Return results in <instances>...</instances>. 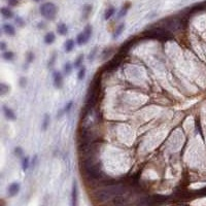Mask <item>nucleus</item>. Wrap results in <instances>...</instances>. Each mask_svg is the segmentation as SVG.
I'll list each match as a JSON object with an SVG mask.
<instances>
[{
    "mask_svg": "<svg viewBox=\"0 0 206 206\" xmlns=\"http://www.w3.org/2000/svg\"><path fill=\"white\" fill-rule=\"evenodd\" d=\"M125 188L123 185H109L104 189L98 191L96 193V198L100 202H104V201L110 200L112 198H115L117 196H121L124 193Z\"/></svg>",
    "mask_w": 206,
    "mask_h": 206,
    "instance_id": "nucleus-1",
    "label": "nucleus"
},
{
    "mask_svg": "<svg viewBox=\"0 0 206 206\" xmlns=\"http://www.w3.org/2000/svg\"><path fill=\"white\" fill-rule=\"evenodd\" d=\"M82 168H84L85 172L87 173L88 176L94 179H99L102 176V171L101 168L99 167V165L97 163H95L91 158L88 160H85L82 163Z\"/></svg>",
    "mask_w": 206,
    "mask_h": 206,
    "instance_id": "nucleus-2",
    "label": "nucleus"
},
{
    "mask_svg": "<svg viewBox=\"0 0 206 206\" xmlns=\"http://www.w3.org/2000/svg\"><path fill=\"white\" fill-rule=\"evenodd\" d=\"M40 14L47 20H54L57 14V6L53 2H46L40 6Z\"/></svg>",
    "mask_w": 206,
    "mask_h": 206,
    "instance_id": "nucleus-3",
    "label": "nucleus"
},
{
    "mask_svg": "<svg viewBox=\"0 0 206 206\" xmlns=\"http://www.w3.org/2000/svg\"><path fill=\"white\" fill-rule=\"evenodd\" d=\"M91 35H92V27L90 26V25H87L84 31H82V33H79V35H77V38H76L77 44H79V46H82V44H85L88 41V40L90 39Z\"/></svg>",
    "mask_w": 206,
    "mask_h": 206,
    "instance_id": "nucleus-4",
    "label": "nucleus"
},
{
    "mask_svg": "<svg viewBox=\"0 0 206 206\" xmlns=\"http://www.w3.org/2000/svg\"><path fill=\"white\" fill-rule=\"evenodd\" d=\"M20 191V185L18 182H12L11 185L8 187V195L11 197L16 196Z\"/></svg>",
    "mask_w": 206,
    "mask_h": 206,
    "instance_id": "nucleus-5",
    "label": "nucleus"
},
{
    "mask_svg": "<svg viewBox=\"0 0 206 206\" xmlns=\"http://www.w3.org/2000/svg\"><path fill=\"white\" fill-rule=\"evenodd\" d=\"M2 108H3V114H4V115H5V117L7 120H11V121L16 120V114H14V112L12 111L11 108L5 106V105H4Z\"/></svg>",
    "mask_w": 206,
    "mask_h": 206,
    "instance_id": "nucleus-6",
    "label": "nucleus"
},
{
    "mask_svg": "<svg viewBox=\"0 0 206 206\" xmlns=\"http://www.w3.org/2000/svg\"><path fill=\"white\" fill-rule=\"evenodd\" d=\"M54 84L56 88H61L62 84H63V76L60 72L56 71L54 73Z\"/></svg>",
    "mask_w": 206,
    "mask_h": 206,
    "instance_id": "nucleus-7",
    "label": "nucleus"
},
{
    "mask_svg": "<svg viewBox=\"0 0 206 206\" xmlns=\"http://www.w3.org/2000/svg\"><path fill=\"white\" fill-rule=\"evenodd\" d=\"M72 206H77V185L75 182L72 185Z\"/></svg>",
    "mask_w": 206,
    "mask_h": 206,
    "instance_id": "nucleus-8",
    "label": "nucleus"
},
{
    "mask_svg": "<svg viewBox=\"0 0 206 206\" xmlns=\"http://www.w3.org/2000/svg\"><path fill=\"white\" fill-rule=\"evenodd\" d=\"M3 31L7 35H14V27L11 24H4L3 25Z\"/></svg>",
    "mask_w": 206,
    "mask_h": 206,
    "instance_id": "nucleus-9",
    "label": "nucleus"
},
{
    "mask_svg": "<svg viewBox=\"0 0 206 206\" xmlns=\"http://www.w3.org/2000/svg\"><path fill=\"white\" fill-rule=\"evenodd\" d=\"M57 31L60 35H65V34H67V32H68V28H67V26L65 24L60 23L57 27Z\"/></svg>",
    "mask_w": 206,
    "mask_h": 206,
    "instance_id": "nucleus-10",
    "label": "nucleus"
},
{
    "mask_svg": "<svg viewBox=\"0 0 206 206\" xmlns=\"http://www.w3.org/2000/svg\"><path fill=\"white\" fill-rule=\"evenodd\" d=\"M1 14H2V16L4 18H6V19H11V18H12V16H14L12 11L8 8V7H2Z\"/></svg>",
    "mask_w": 206,
    "mask_h": 206,
    "instance_id": "nucleus-11",
    "label": "nucleus"
},
{
    "mask_svg": "<svg viewBox=\"0 0 206 206\" xmlns=\"http://www.w3.org/2000/svg\"><path fill=\"white\" fill-rule=\"evenodd\" d=\"M55 38H56V36H55V34L53 33V32H49L46 36H44V42L47 44H51L53 42L55 41Z\"/></svg>",
    "mask_w": 206,
    "mask_h": 206,
    "instance_id": "nucleus-12",
    "label": "nucleus"
},
{
    "mask_svg": "<svg viewBox=\"0 0 206 206\" xmlns=\"http://www.w3.org/2000/svg\"><path fill=\"white\" fill-rule=\"evenodd\" d=\"M74 47V40L72 39H68L66 42H65V51L66 52H71Z\"/></svg>",
    "mask_w": 206,
    "mask_h": 206,
    "instance_id": "nucleus-13",
    "label": "nucleus"
},
{
    "mask_svg": "<svg viewBox=\"0 0 206 206\" xmlns=\"http://www.w3.org/2000/svg\"><path fill=\"white\" fill-rule=\"evenodd\" d=\"M114 12H115V8H114V7H109V8H107L106 11H105V14H104V19L105 20L110 19V18H111L114 14Z\"/></svg>",
    "mask_w": 206,
    "mask_h": 206,
    "instance_id": "nucleus-14",
    "label": "nucleus"
},
{
    "mask_svg": "<svg viewBox=\"0 0 206 206\" xmlns=\"http://www.w3.org/2000/svg\"><path fill=\"white\" fill-rule=\"evenodd\" d=\"M49 125H50V115L49 114H46V115H44L43 122H42V129L47 130V127H49Z\"/></svg>",
    "mask_w": 206,
    "mask_h": 206,
    "instance_id": "nucleus-15",
    "label": "nucleus"
},
{
    "mask_svg": "<svg viewBox=\"0 0 206 206\" xmlns=\"http://www.w3.org/2000/svg\"><path fill=\"white\" fill-rule=\"evenodd\" d=\"M29 167V158L28 157H25L22 160V168H23L24 171H26Z\"/></svg>",
    "mask_w": 206,
    "mask_h": 206,
    "instance_id": "nucleus-16",
    "label": "nucleus"
},
{
    "mask_svg": "<svg viewBox=\"0 0 206 206\" xmlns=\"http://www.w3.org/2000/svg\"><path fill=\"white\" fill-rule=\"evenodd\" d=\"M3 58L7 61H11L12 59H14V53L12 52H4L3 53Z\"/></svg>",
    "mask_w": 206,
    "mask_h": 206,
    "instance_id": "nucleus-17",
    "label": "nucleus"
},
{
    "mask_svg": "<svg viewBox=\"0 0 206 206\" xmlns=\"http://www.w3.org/2000/svg\"><path fill=\"white\" fill-rule=\"evenodd\" d=\"M9 91V87L6 86L5 84H1L0 85V93H1V95H4L6 94L7 92Z\"/></svg>",
    "mask_w": 206,
    "mask_h": 206,
    "instance_id": "nucleus-18",
    "label": "nucleus"
},
{
    "mask_svg": "<svg viewBox=\"0 0 206 206\" xmlns=\"http://www.w3.org/2000/svg\"><path fill=\"white\" fill-rule=\"evenodd\" d=\"M124 28H125V25H124V24H121L120 26L117 28V30H115V32H114V37L120 36L121 33L123 32V30H124Z\"/></svg>",
    "mask_w": 206,
    "mask_h": 206,
    "instance_id": "nucleus-19",
    "label": "nucleus"
},
{
    "mask_svg": "<svg viewBox=\"0 0 206 206\" xmlns=\"http://www.w3.org/2000/svg\"><path fill=\"white\" fill-rule=\"evenodd\" d=\"M82 60H84V55H79V58L76 59V61L74 62V67H75V68H77V67L80 66V64H82Z\"/></svg>",
    "mask_w": 206,
    "mask_h": 206,
    "instance_id": "nucleus-20",
    "label": "nucleus"
},
{
    "mask_svg": "<svg viewBox=\"0 0 206 206\" xmlns=\"http://www.w3.org/2000/svg\"><path fill=\"white\" fill-rule=\"evenodd\" d=\"M85 75H86V68L85 67H80V70H79V80H82V79H84V77H85Z\"/></svg>",
    "mask_w": 206,
    "mask_h": 206,
    "instance_id": "nucleus-21",
    "label": "nucleus"
},
{
    "mask_svg": "<svg viewBox=\"0 0 206 206\" xmlns=\"http://www.w3.org/2000/svg\"><path fill=\"white\" fill-rule=\"evenodd\" d=\"M129 6H130V4H129V3H127L126 5L123 7L122 11H120V14H119V18H122L123 16H125V14H126V12H127V11H128V7H129Z\"/></svg>",
    "mask_w": 206,
    "mask_h": 206,
    "instance_id": "nucleus-22",
    "label": "nucleus"
},
{
    "mask_svg": "<svg viewBox=\"0 0 206 206\" xmlns=\"http://www.w3.org/2000/svg\"><path fill=\"white\" fill-rule=\"evenodd\" d=\"M71 70H72V66L70 63H66L64 65V71L66 74H69L70 72H71Z\"/></svg>",
    "mask_w": 206,
    "mask_h": 206,
    "instance_id": "nucleus-23",
    "label": "nucleus"
},
{
    "mask_svg": "<svg viewBox=\"0 0 206 206\" xmlns=\"http://www.w3.org/2000/svg\"><path fill=\"white\" fill-rule=\"evenodd\" d=\"M91 9H92V6L91 5H86L85 6V8H84V17L85 18H87L88 17V14H89V12L91 11Z\"/></svg>",
    "mask_w": 206,
    "mask_h": 206,
    "instance_id": "nucleus-24",
    "label": "nucleus"
},
{
    "mask_svg": "<svg viewBox=\"0 0 206 206\" xmlns=\"http://www.w3.org/2000/svg\"><path fill=\"white\" fill-rule=\"evenodd\" d=\"M7 2H8V4L11 6H16L18 2H19V0H7Z\"/></svg>",
    "mask_w": 206,
    "mask_h": 206,
    "instance_id": "nucleus-25",
    "label": "nucleus"
},
{
    "mask_svg": "<svg viewBox=\"0 0 206 206\" xmlns=\"http://www.w3.org/2000/svg\"><path fill=\"white\" fill-rule=\"evenodd\" d=\"M14 153H16L17 156H22V155H23V150H22L21 147H16V150H14Z\"/></svg>",
    "mask_w": 206,
    "mask_h": 206,
    "instance_id": "nucleus-26",
    "label": "nucleus"
},
{
    "mask_svg": "<svg viewBox=\"0 0 206 206\" xmlns=\"http://www.w3.org/2000/svg\"><path fill=\"white\" fill-rule=\"evenodd\" d=\"M16 23H17V24H19L20 26H23V25H24L23 20H22L20 17H17V18H16Z\"/></svg>",
    "mask_w": 206,
    "mask_h": 206,
    "instance_id": "nucleus-27",
    "label": "nucleus"
},
{
    "mask_svg": "<svg viewBox=\"0 0 206 206\" xmlns=\"http://www.w3.org/2000/svg\"><path fill=\"white\" fill-rule=\"evenodd\" d=\"M71 106H72V102H69L68 104L66 105V107H65V111L68 112L69 110H70V108H71Z\"/></svg>",
    "mask_w": 206,
    "mask_h": 206,
    "instance_id": "nucleus-28",
    "label": "nucleus"
},
{
    "mask_svg": "<svg viewBox=\"0 0 206 206\" xmlns=\"http://www.w3.org/2000/svg\"><path fill=\"white\" fill-rule=\"evenodd\" d=\"M33 58H34V56H33V55H32V54H29L28 61H29V62H31V61H32V59H33Z\"/></svg>",
    "mask_w": 206,
    "mask_h": 206,
    "instance_id": "nucleus-29",
    "label": "nucleus"
},
{
    "mask_svg": "<svg viewBox=\"0 0 206 206\" xmlns=\"http://www.w3.org/2000/svg\"><path fill=\"white\" fill-rule=\"evenodd\" d=\"M4 49H5V43H4V42H1V50L3 51Z\"/></svg>",
    "mask_w": 206,
    "mask_h": 206,
    "instance_id": "nucleus-30",
    "label": "nucleus"
},
{
    "mask_svg": "<svg viewBox=\"0 0 206 206\" xmlns=\"http://www.w3.org/2000/svg\"><path fill=\"white\" fill-rule=\"evenodd\" d=\"M34 1H36V2H38V1H40V0H34Z\"/></svg>",
    "mask_w": 206,
    "mask_h": 206,
    "instance_id": "nucleus-31",
    "label": "nucleus"
}]
</instances>
